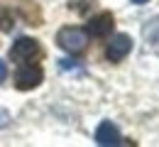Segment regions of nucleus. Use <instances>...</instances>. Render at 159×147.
<instances>
[{
  "label": "nucleus",
  "instance_id": "0eeeda50",
  "mask_svg": "<svg viewBox=\"0 0 159 147\" xmlns=\"http://www.w3.org/2000/svg\"><path fill=\"white\" fill-rule=\"evenodd\" d=\"M142 37L149 47H159V17L149 20L144 27H142Z\"/></svg>",
  "mask_w": 159,
  "mask_h": 147
},
{
  "label": "nucleus",
  "instance_id": "20e7f679",
  "mask_svg": "<svg viewBox=\"0 0 159 147\" xmlns=\"http://www.w3.org/2000/svg\"><path fill=\"white\" fill-rule=\"evenodd\" d=\"M130 52H132V37L118 32V34L110 37V44H108V49H105V57H108V62L118 64V62H122Z\"/></svg>",
  "mask_w": 159,
  "mask_h": 147
},
{
  "label": "nucleus",
  "instance_id": "39448f33",
  "mask_svg": "<svg viewBox=\"0 0 159 147\" xmlns=\"http://www.w3.org/2000/svg\"><path fill=\"white\" fill-rule=\"evenodd\" d=\"M96 142L100 147H115L122 142V137H120V130L118 125H113L110 120H105V123H100L98 130H96Z\"/></svg>",
  "mask_w": 159,
  "mask_h": 147
},
{
  "label": "nucleus",
  "instance_id": "423d86ee",
  "mask_svg": "<svg viewBox=\"0 0 159 147\" xmlns=\"http://www.w3.org/2000/svg\"><path fill=\"white\" fill-rule=\"evenodd\" d=\"M113 27H115L113 15L110 12H100L96 17H91V22H88V34L91 37H108L113 32Z\"/></svg>",
  "mask_w": 159,
  "mask_h": 147
},
{
  "label": "nucleus",
  "instance_id": "9b49d317",
  "mask_svg": "<svg viewBox=\"0 0 159 147\" xmlns=\"http://www.w3.org/2000/svg\"><path fill=\"white\" fill-rule=\"evenodd\" d=\"M135 5H144V2H149V0H132Z\"/></svg>",
  "mask_w": 159,
  "mask_h": 147
},
{
  "label": "nucleus",
  "instance_id": "f257e3e1",
  "mask_svg": "<svg viewBox=\"0 0 159 147\" xmlns=\"http://www.w3.org/2000/svg\"><path fill=\"white\" fill-rule=\"evenodd\" d=\"M57 42H59V47L64 52L81 54L88 47V32L81 30V27H64V30H59V34H57Z\"/></svg>",
  "mask_w": 159,
  "mask_h": 147
},
{
  "label": "nucleus",
  "instance_id": "6e6552de",
  "mask_svg": "<svg viewBox=\"0 0 159 147\" xmlns=\"http://www.w3.org/2000/svg\"><path fill=\"white\" fill-rule=\"evenodd\" d=\"M93 5H96V0H69V7L79 15H88Z\"/></svg>",
  "mask_w": 159,
  "mask_h": 147
},
{
  "label": "nucleus",
  "instance_id": "1a4fd4ad",
  "mask_svg": "<svg viewBox=\"0 0 159 147\" xmlns=\"http://www.w3.org/2000/svg\"><path fill=\"white\" fill-rule=\"evenodd\" d=\"M15 27V20H12V12L7 7H0V30L2 32H10Z\"/></svg>",
  "mask_w": 159,
  "mask_h": 147
},
{
  "label": "nucleus",
  "instance_id": "f03ea898",
  "mask_svg": "<svg viewBox=\"0 0 159 147\" xmlns=\"http://www.w3.org/2000/svg\"><path fill=\"white\" fill-rule=\"evenodd\" d=\"M42 79H44L42 66H37V64H32V62L22 64L20 69L15 71V86H17L20 91H32V88H37V86L42 84Z\"/></svg>",
  "mask_w": 159,
  "mask_h": 147
},
{
  "label": "nucleus",
  "instance_id": "9d476101",
  "mask_svg": "<svg viewBox=\"0 0 159 147\" xmlns=\"http://www.w3.org/2000/svg\"><path fill=\"white\" fill-rule=\"evenodd\" d=\"M5 79H7V64H5L2 59H0V84H2Z\"/></svg>",
  "mask_w": 159,
  "mask_h": 147
},
{
  "label": "nucleus",
  "instance_id": "7ed1b4c3",
  "mask_svg": "<svg viewBox=\"0 0 159 147\" xmlns=\"http://www.w3.org/2000/svg\"><path fill=\"white\" fill-rule=\"evenodd\" d=\"M39 54H42L39 42L32 39V37H20L17 42L10 47V59H12V62H20V64L32 62V59H37Z\"/></svg>",
  "mask_w": 159,
  "mask_h": 147
}]
</instances>
